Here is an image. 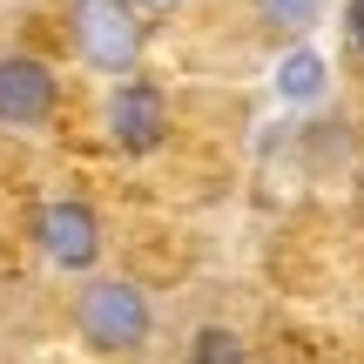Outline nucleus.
I'll return each mask as SVG.
<instances>
[{"label":"nucleus","mask_w":364,"mask_h":364,"mask_svg":"<svg viewBox=\"0 0 364 364\" xmlns=\"http://www.w3.org/2000/svg\"><path fill=\"white\" fill-rule=\"evenodd\" d=\"M61 108V75L34 54H0V129H48Z\"/></svg>","instance_id":"39448f33"},{"label":"nucleus","mask_w":364,"mask_h":364,"mask_svg":"<svg viewBox=\"0 0 364 364\" xmlns=\"http://www.w3.org/2000/svg\"><path fill=\"white\" fill-rule=\"evenodd\" d=\"M75 338L95 358H142L156 338V304L129 277H88L75 290Z\"/></svg>","instance_id":"f257e3e1"},{"label":"nucleus","mask_w":364,"mask_h":364,"mask_svg":"<svg viewBox=\"0 0 364 364\" xmlns=\"http://www.w3.org/2000/svg\"><path fill=\"white\" fill-rule=\"evenodd\" d=\"M250 7H257V21L270 27V34H311L331 0H250Z\"/></svg>","instance_id":"423d86ee"},{"label":"nucleus","mask_w":364,"mask_h":364,"mask_svg":"<svg viewBox=\"0 0 364 364\" xmlns=\"http://www.w3.org/2000/svg\"><path fill=\"white\" fill-rule=\"evenodd\" d=\"M34 243H41V257H48L54 270L88 277L95 263H102V216H95L81 196H61V203H48L34 216Z\"/></svg>","instance_id":"20e7f679"},{"label":"nucleus","mask_w":364,"mask_h":364,"mask_svg":"<svg viewBox=\"0 0 364 364\" xmlns=\"http://www.w3.org/2000/svg\"><path fill=\"white\" fill-rule=\"evenodd\" d=\"M75 48L95 75H135L149 48L135 0H75Z\"/></svg>","instance_id":"f03ea898"},{"label":"nucleus","mask_w":364,"mask_h":364,"mask_svg":"<svg viewBox=\"0 0 364 364\" xmlns=\"http://www.w3.org/2000/svg\"><path fill=\"white\" fill-rule=\"evenodd\" d=\"M135 7H149V14H176L182 0H135Z\"/></svg>","instance_id":"9d476101"},{"label":"nucleus","mask_w":364,"mask_h":364,"mask_svg":"<svg viewBox=\"0 0 364 364\" xmlns=\"http://www.w3.org/2000/svg\"><path fill=\"white\" fill-rule=\"evenodd\" d=\"M108 142L122 156H156L169 142V95L149 75H122L108 88Z\"/></svg>","instance_id":"7ed1b4c3"},{"label":"nucleus","mask_w":364,"mask_h":364,"mask_svg":"<svg viewBox=\"0 0 364 364\" xmlns=\"http://www.w3.org/2000/svg\"><path fill=\"white\" fill-rule=\"evenodd\" d=\"M344 34H351V48L364 54V0H344Z\"/></svg>","instance_id":"1a4fd4ad"},{"label":"nucleus","mask_w":364,"mask_h":364,"mask_svg":"<svg viewBox=\"0 0 364 364\" xmlns=\"http://www.w3.org/2000/svg\"><path fill=\"white\" fill-rule=\"evenodd\" d=\"M277 95H284V102H317V95H324V61H317L311 48L284 54V68H277Z\"/></svg>","instance_id":"0eeeda50"},{"label":"nucleus","mask_w":364,"mask_h":364,"mask_svg":"<svg viewBox=\"0 0 364 364\" xmlns=\"http://www.w3.org/2000/svg\"><path fill=\"white\" fill-rule=\"evenodd\" d=\"M189 364H250V351H243V338H236L230 324H196Z\"/></svg>","instance_id":"6e6552de"}]
</instances>
